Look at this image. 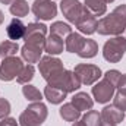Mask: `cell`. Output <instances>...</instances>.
<instances>
[{
	"label": "cell",
	"instance_id": "obj_1",
	"mask_svg": "<svg viewBox=\"0 0 126 126\" xmlns=\"http://www.w3.org/2000/svg\"><path fill=\"white\" fill-rule=\"evenodd\" d=\"M126 31V4H119L110 15L101 18L97 22V31L100 35H120Z\"/></svg>",
	"mask_w": 126,
	"mask_h": 126
},
{
	"label": "cell",
	"instance_id": "obj_2",
	"mask_svg": "<svg viewBox=\"0 0 126 126\" xmlns=\"http://www.w3.org/2000/svg\"><path fill=\"white\" fill-rule=\"evenodd\" d=\"M120 75H122V73H120L119 70H116V69L107 70V72L104 73V78L93 87V97H94V101L100 103V104L109 103V101L114 97L116 85H117V81H119Z\"/></svg>",
	"mask_w": 126,
	"mask_h": 126
},
{
	"label": "cell",
	"instance_id": "obj_3",
	"mask_svg": "<svg viewBox=\"0 0 126 126\" xmlns=\"http://www.w3.org/2000/svg\"><path fill=\"white\" fill-rule=\"evenodd\" d=\"M48 116L47 106L41 101L31 103L19 116V126H41Z\"/></svg>",
	"mask_w": 126,
	"mask_h": 126
},
{
	"label": "cell",
	"instance_id": "obj_4",
	"mask_svg": "<svg viewBox=\"0 0 126 126\" xmlns=\"http://www.w3.org/2000/svg\"><path fill=\"white\" fill-rule=\"evenodd\" d=\"M38 70H40L41 76L47 81V84L53 85V84H56V81L63 75V72L66 69H64L63 62L60 59L48 54V56L41 57V60L38 62Z\"/></svg>",
	"mask_w": 126,
	"mask_h": 126
},
{
	"label": "cell",
	"instance_id": "obj_5",
	"mask_svg": "<svg viewBox=\"0 0 126 126\" xmlns=\"http://www.w3.org/2000/svg\"><path fill=\"white\" fill-rule=\"evenodd\" d=\"M126 53V31L106 41L103 47V57L110 63H119Z\"/></svg>",
	"mask_w": 126,
	"mask_h": 126
},
{
	"label": "cell",
	"instance_id": "obj_6",
	"mask_svg": "<svg viewBox=\"0 0 126 126\" xmlns=\"http://www.w3.org/2000/svg\"><path fill=\"white\" fill-rule=\"evenodd\" d=\"M73 73L79 79L81 85H93L101 78V69L95 64L90 63H79L75 66Z\"/></svg>",
	"mask_w": 126,
	"mask_h": 126
},
{
	"label": "cell",
	"instance_id": "obj_7",
	"mask_svg": "<svg viewBox=\"0 0 126 126\" xmlns=\"http://www.w3.org/2000/svg\"><path fill=\"white\" fill-rule=\"evenodd\" d=\"M24 62L21 57H16V56H12V57H6L3 59V62L0 64V81H4V82H9L12 79H15L21 70L24 69Z\"/></svg>",
	"mask_w": 126,
	"mask_h": 126
},
{
	"label": "cell",
	"instance_id": "obj_8",
	"mask_svg": "<svg viewBox=\"0 0 126 126\" xmlns=\"http://www.w3.org/2000/svg\"><path fill=\"white\" fill-rule=\"evenodd\" d=\"M46 35H47V27L44 24L32 22V24H28L27 25L24 40H25L27 44H32V46H37V47L44 48L46 38H47Z\"/></svg>",
	"mask_w": 126,
	"mask_h": 126
},
{
	"label": "cell",
	"instance_id": "obj_9",
	"mask_svg": "<svg viewBox=\"0 0 126 126\" xmlns=\"http://www.w3.org/2000/svg\"><path fill=\"white\" fill-rule=\"evenodd\" d=\"M31 10L37 19L51 21L57 15V4L53 0H34Z\"/></svg>",
	"mask_w": 126,
	"mask_h": 126
},
{
	"label": "cell",
	"instance_id": "obj_10",
	"mask_svg": "<svg viewBox=\"0 0 126 126\" xmlns=\"http://www.w3.org/2000/svg\"><path fill=\"white\" fill-rule=\"evenodd\" d=\"M84 4H81L79 0H62L60 1V10H62L63 16L70 22V24H76V21L79 19V16L84 12Z\"/></svg>",
	"mask_w": 126,
	"mask_h": 126
},
{
	"label": "cell",
	"instance_id": "obj_11",
	"mask_svg": "<svg viewBox=\"0 0 126 126\" xmlns=\"http://www.w3.org/2000/svg\"><path fill=\"white\" fill-rule=\"evenodd\" d=\"M53 87H57L66 93H75L76 90L81 88V82L76 78V75L73 73V70H64L63 75L56 81V84H53Z\"/></svg>",
	"mask_w": 126,
	"mask_h": 126
},
{
	"label": "cell",
	"instance_id": "obj_12",
	"mask_svg": "<svg viewBox=\"0 0 126 126\" xmlns=\"http://www.w3.org/2000/svg\"><path fill=\"white\" fill-rule=\"evenodd\" d=\"M97 22H98L97 18H95L87 7H84V12H82V15L79 16V19L76 21L75 25H76V28L82 32V34L91 35V34H94V32L97 31Z\"/></svg>",
	"mask_w": 126,
	"mask_h": 126
},
{
	"label": "cell",
	"instance_id": "obj_13",
	"mask_svg": "<svg viewBox=\"0 0 126 126\" xmlns=\"http://www.w3.org/2000/svg\"><path fill=\"white\" fill-rule=\"evenodd\" d=\"M44 48L41 47H37V46H32V44H24L22 48H21V56L28 64L32 63H38L41 60V53H43Z\"/></svg>",
	"mask_w": 126,
	"mask_h": 126
},
{
	"label": "cell",
	"instance_id": "obj_14",
	"mask_svg": "<svg viewBox=\"0 0 126 126\" xmlns=\"http://www.w3.org/2000/svg\"><path fill=\"white\" fill-rule=\"evenodd\" d=\"M64 48V43H63V38L56 35V34H50L47 38H46V44H44V50L50 54V56H56V54H60Z\"/></svg>",
	"mask_w": 126,
	"mask_h": 126
},
{
	"label": "cell",
	"instance_id": "obj_15",
	"mask_svg": "<svg viewBox=\"0 0 126 126\" xmlns=\"http://www.w3.org/2000/svg\"><path fill=\"white\" fill-rule=\"evenodd\" d=\"M84 43H85V38L81 35V34H78V32H70L67 37H66V40H64V48H66V51H69V53H79V50L82 48V46H84Z\"/></svg>",
	"mask_w": 126,
	"mask_h": 126
},
{
	"label": "cell",
	"instance_id": "obj_16",
	"mask_svg": "<svg viewBox=\"0 0 126 126\" xmlns=\"http://www.w3.org/2000/svg\"><path fill=\"white\" fill-rule=\"evenodd\" d=\"M25 30H27V27L22 24V21L13 18V19L10 21V24L7 25L6 32H7V37H9L10 40L18 41V40L24 38V35H25Z\"/></svg>",
	"mask_w": 126,
	"mask_h": 126
},
{
	"label": "cell",
	"instance_id": "obj_17",
	"mask_svg": "<svg viewBox=\"0 0 126 126\" xmlns=\"http://www.w3.org/2000/svg\"><path fill=\"white\" fill-rule=\"evenodd\" d=\"M79 111H85V110H91L94 106V100L91 98V95L87 93H76L72 97L70 101Z\"/></svg>",
	"mask_w": 126,
	"mask_h": 126
},
{
	"label": "cell",
	"instance_id": "obj_18",
	"mask_svg": "<svg viewBox=\"0 0 126 126\" xmlns=\"http://www.w3.org/2000/svg\"><path fill=\"white\" fill-rule=\"evenodd\" d=\"M103 117H106V119H109L110 122H113V123H120L123 119H125V111H122L120 109H117L114 104H111V106H106L103 110H101V113H100Z\"/></svg>",
	"mask_w": 126,
	"mask_h": 126
},
{
	"label": "cell",
	"instance_id": "obj_19",
	"mask_svg": "<svg viewBox=\"0 0 126 126\" xmlns=\"http://www.w3.org/2000/svg\"><path fill=\"white\" fill-rule=\"evenodd\" d=\"M44 95H46V98H47L51 104H60V103L64 101L67 93L63 91V90H60V88H57V87H53V85H48V84H47V87H46V90H44Z\"/></svg>",
	"mask_w": 126,
	"mask_h": 126
},
{
	"label": "cell",
	"instance_id": "obj_20",
	"mask_svg": "<svg viewBox=\"0 0 126 126\" xmlns=\"http://www.w3.org/2000/svg\"><path fill=\"white\" fill-rule=\"evenodd\" d=\"M59 114H60V117H62L63 120L72 122V123L76 122V120H79V117H81V111L72 103L63 104L62 107H60V110H59Z\"/></svg>",
	"mask_w": 126,
	"mask_h": 126
},
{
	"label": "cell",
	"instance_id": "obj_21",
	"mask_svg": "<svg viewBox=\"0 0 126 126\" xmlns=\"http://www.w3.org/2000/svg\"><path fill=\"white\" fill-rule=\"evenodd\" d=\"M9 10H10V13L13 16L24 18V16H27L30 13L31 9H30V4H28L27 0H13L12 4L9 6Z\"/></svg>",
	"mask_w": 126,
	"mask_h": 126
},
{
	"label": "cell",
	"instance_id": "obj_22",
	"mask_svg": "<svg viewBox=\"0 0 126 126\" xmlns=\"http://www.w3.org/2000/svg\"><path fill=\"white\" fill-rule=\"evenodd\" d=\"M97 53H98V44L95 43L94 40H90V38L87 40L85 38V43H84L82 48L79 50L78 56L82 57V59H91V57H94Z\"/></svg>",
	"mask_w": 126,
	"mask_h": 126
},
{
	"label": "cell",
	"instance_id": "obj_23",
	"mask_svg": "<svg viewBox=\"0 0 126 126\" xmlns=\"http://www.w3.org/2000/svg\"><path fill=\"white\" fill-rule=\"evenodd\" d=\"M94 16H103L107 10V3L104 0H85L84 4Z\"/></svg>",
	"mask_w": 126,
	"mask_h": 126
},
{
	"label": "cell",
	"instance_id": "obj_24",
	"mask_svg": "<svg viewBox=\"0 0 126 126\" xmlns=\"http://www.w3.org/2000/svg\"><path fill=\"white\" fill-rule=\"evenodd\" d=\"M19 50V46L16 41H1L0 43V57L6 59V57H12L16 54V51Z\"/></svg>",
	"mask_w": 126,
	"mask_h": 126
},
{
	"label": "cell",
	"instance_id": "obj_25",
	"mask_svg": "<svg viewBox=\"0 0 126 126\" xmlns=\"http://www.w3.org/2000/svg\"><path fill=\"white\" fill-rule=\"evenodd\" d=\"M22 94L24 97L31 101V103H37V101H41L43 100V94L40 93V90H37L34 85H30V84H25L22 87Z\"/></svg>",
	"mask_w": 126,
	"mask_h": 126
},
{
	"label": "cell",
	"instance_id": "obj_26",
	"mask_svg": "<svg viewBox=\"0 0 126 126\" xmlns=\"http://www.w3.org/2000/svg\"><path fill=\"white\" fill-rule=\"evenodd\" d=\"M70 32H72L70 25L63 24V22H54V24H51V27H50V34H56V35H59V37H62V38L67 37Z\"/></svg>",
	"mask_w": 126,
	"mask_h": 126
},
{
	"label": "cell",
	"instance_id": "obj_27",
	"mask_svg": "<svg viewBox=\"0 0 126 126\" xmlns=\"http://www.w3.org/2000/svg\"><path fill=\"white\" fill-rule=\"evenodd\" d=\"M34 73H35L34 66H32V64H27V66H24V69L21 70V73L16 76V81H18L19 84L25 85V84H28L32 78H34Z\"/></svg>",
	"mask_w": 126,
	"mask_h": 126
},
{
	"label": "cell",
	"instance_id": "obj_28",
	"mask_svg": "<svg viewBox=\"0 0 126 126\" xmlns=\"http://www.w3.org/2000/svg\"><path fill=\"white\" fill-rule=\"evenodd\" d=\"M100 117H101V116H100V113L91 109V110H88V111L84 114L82 120L85 122V125H87V126H98Z\"/></svg>",
	"mask_w": 126,
	"mask_h": 126
},
{
	"label": "cell",
	"instance_id": "obj_29",
	"mask_svg": "<svg viewBox=\"0 0 126 126\" xmlns=\"http://www.w3.org/2000/svg\"><path fill=\"white\" fill-rule=\"evenodd\" d=\"M113 104L120 109L122 111H126V94H122V93H116L114 97H113Z\"/></svg>",
	"mask_w": 126,
	"mask_h": 126
},
{
	"label": "cell",
	"instance_id": "obj_30",
	"mask_svg": "<svg viewBox=\"0 0 126 126\" xmlns=\"http://www.w3.org/2000/svg\"><path fill=\"white\" fill-rule=\"evenodd\" d=\"M10 113V103L6 98H0V120L7 117Z\"/></svg>",
	"mask_w": 126,
	"mask_h": 126
},
{
	"label": "cell",
	"instance_id": "obj_31",
	"mask_svg": "<svg viewBox=\"0 0 126 126\" xmlns=\"http://www.w3.org/2000/svg\"><path fill=\"white\" fill-rule=\"evenodd\" d=\"M116 90H117V93L126 94V73L120 75V78L117 81V85H116Z\"/></svg>",
	"mask_w": 126,
	"mask_h": 126
},
{
	"label": "cell",
	"instance_id": "obj_32",
	"mask_svg": "<svg viewBox=\"0 0 126 126\" xmlns=\"http://www.w3.org/2000/svg\"><path fill=\"white\" fill-rule=\"evenodd\" d=\"M0 126H19V123L13 117H4L0 120Z\"/></svg>",
	"mask_w": 126,
	"mask_h": 126
},
{
	"label": "cell",
	"instance_id": "obj_33",
	"mask_svg": "<svg viewBox=\"0 0 126 126\" xmlns=\"http://www.w3.org/2000/svg\"><path fill=\"white\" fill-rule=\"evenodd\" d=\"M101 116V114H100ZM98 126H117L116 123H113V122H110L109 119H106V117H100V122H98Z\"/></svg>",
	"mask_w": 126,
	"mask_h": 126
},
{
	"label": "cell",
	"instance_id": "obj_34",
	"mask_svg": "<svg viewBox=\"0 0 126 126\" xmlns=\"http://www.w3.org/2000/svg\"><path fill=\"white\" fill-rule=\"evenodd\" d=\"M72 126H87V125H85V122L81 119V120H76V122H73V125H72Z\"/></svg>",
	"mask_w": 126,
	"mask_h": 126
},
{
	"label": "cell",
	"instance_id": "obj_35",
	"mask_svg": "<svg viewBox=\"0 0 126 126\" xmlns=\"http://www.w3.org/2000/svg\"><path fill=\"white\" fill-rule=\"evenodd\" d=\"M12 1L13 0H0V3H3V4H12Z\"/></svg>",
	"mask_w": 126,
	"mask_h": 126
},
{
	"label": "cell",
	"instance_id": "obj_36",
	"mask_svg": "<svg viewBox=\"0 0 126 126\" xmlns=\"http://www.w3.org/2000/svg\"><path fill=\"white\" fill-rule=\"evenodd\" d=\"M3 21H4V13H3V12L0 10V25L3 24Z\"/></svg>",
	"mask_w": 126,
	"mask_h": 126
},
{
	"label": "cell",
	"instance_id": "obj_37",
	"mask_svg": "<svg viewBox=\"0 0 126 126\" xmlns=\"http://www.w3.org/2000/svg\"><path fill=\"white\" fill-rule=\"evenodd\" d=\"M104 1H106V3H113L114 0H104Z\"/></svg>",
	"mask_w": 126,
	"mask_h": 126
}]
</instances>
